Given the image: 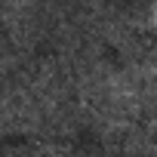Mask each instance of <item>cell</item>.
Returning a JSON list of instances; mask_svg holds the SVG:
<instances>
[{
    "instance_id": "obj_2",
    "label": "cell",
    "mask_w": 157,
    "mask_h": 157,
    "mask_svg": "<svg viewBox=\"0 0 157 157\" xmlns=\"http://www.w3.org/2000/svg\"><path fill=\"white\" fill-rule=\"evenodd\" d=\"M148 22H151V28H157V3H151V19Z\"/></svg>"
},
{
    "instance_id": "obj_1",
    "label": "cell",
    "mask_w": 157,
    "mask_h": 157,
    "mask_svg": "<svg viewBox=\"0 0 157 157\" xmlns=\"http://www.w3.org/2000/svg\"><path fill=\"white\" fill-rule=\"evenodd\" d=\"M43 123L46 117L40 105L22 83L0 90V136H31V132H40Z\"/></svg>"
}]
</instances>
